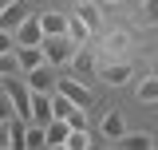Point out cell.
I'll list each match as a JSON object with an SVG mask.
<instances>
[{
  "label": "cell",
  "instance_id": "15",
  "mask_svg": "<svg viewBox=\"0 0 158 150\" xmlns=\"http://www.w3.org/2000/svg\"><path fill=\"white\" fill-rule=\"evenodd\" d=\"M127 44H131V36H127V32H111V36H107V56H123V52H127Z\"/></svg>",
  "mask_w": 158,
  "mask_h": 150
},
{
  "label": "cell",
  "instance_id": "12",
  "mask_svg": "<svg viewBox=\"0 0 158 150\" xmlns=\"http://www.w3.org/2000/svg\"><path fill=\"white\" fill-rule=\"evenodd\" d=\"M138 103H146V107H154L158 103V75H142V83L135 87Z\"/></svg>",
  "mask_w": 158,
  "mask_h": 150
},
{
  "label": "cell",
  "instance_id": "21",
  "mask_svg": "<svg viewBox=\"0 0 158 150\" xmlns=\"http://www.w3.org/2000/svg\"><path fill=\"white\" fill-rule=\"evenodd\" d=\"M138 16H142V24H158V0H142Z\"/></svg>",
  "mask_w": 158,
  "mask_h": 150
},
{
  "label": "cell",
  "instance_id": "13",
  "mask_svg": "<svg viewBox=\"0 0 158 150\" xmlns=\"http://www.w3.org/2000/svg\"><path fill=\"white\" fill-rule=\"evenodd\" d=\"M118 146H127V150H150V146H158V142L146 131H127L123 138H118Z\"/></svg>",
  "mask_w": 158,
  "mask_h": 150
},
{
  "label": "cell",
  "instance_id": "7",
  "mask_svg": "<svg viewBox=\"0 0 158 150\" xmlns=\"http://www.w3.org/2000/svg\"><path fill=\"white\" fill-rule=\"evenodd\" d=\"M16 44L20 48H24V44H44V24H40V16H28L16 28Z\"/></svg>",
  "mask_w": 158,
  "mask_h": 150
},
{
  "label": "cell",
  "instance_id": "8",
  "mask_svg": "<svg viewBox=\"0 0 158 150\" xmlns=\"http://www.w3.org/2000/svg\"><path fill=\"white\" fill-rule=\"evenodd\" d=\"M71 67H75V75L83 79V75H95V71H99V59H95V52H91V48H75Z\"/></svg>",
  "mask_w": 158,
  "mask_h": 150
},
{
  "label": "cell",
  "instance_id": "24",
  "mask_svg": "<svg viewBox=\"0 0 158 150\" xmlns=\"http://www.w3.org/2000/svg\"><path fill=\"white\" fill-rule=\"evenodd\" d=\"M111 4H118V0H111Z\"/></svg>",
  "mask_w": 158,
  "mask_h": 150
},
{
  "label": "cell",
  "instance_id": "20",
  "mask_svg": "<svg viewBox=\"0 0 158 150\" xmlns=\"http://www.w3.org/2000/svg\"><path fill=\"white\" fill-rule=\"evenodd\" d=\"M12 115H16V103H12V95L0 87V127H4V123H8Z\"/></svg>",
  "mask_w": 158,
  "mask_h": 150
},
{
  "label": "cell",
  "instance_id": "10",
  "mask_svg": "<svg viewBox=\"0 0 158 150\" xmlns=\"http://www.w3.org/2000/svg\"><path fill=\"white\" fill-rule=\"evenodd\" d=\"M40 24H44V36H67V16L59 12H40Z\"/></svg>",
  "mask_w": 158,
  "mask_h": 150
},
{
  "label": "cell",
  "instance_id": "14",
  "mask_svg": "<svg viewBox=\"0 0 158 150\" xmlns=\"http://www.w3.org/2000/svg\"><path fill=\"white\" fill-rule=\"evenodd\" d=\"M67 36L75 40L79 48H83V44L91 40V28H87V24H83V20H79V16H71V20H67Z\"/></svg>",
  "mask_w": 158,
  "mask_h": 150
},
{
  "label": "cell",
  "instance_id": "2",
  "mask_svg": "<svg viewBox=\"0 0 158 150\" xmlns=\"http://www.w3.org/2000/svg\"><path fill=\"white\" fill-rule=\"evenodd\" d=\"M16 63H20V71H24V75L36 71V67H44V63H48L44 44H24V48H16Z\"/></svg>",
  "mask_w": 158,
  "mask_h": 150
},
{
  "label": "cell",
  "instance_id": "4",
  "mask_svg": "<svg viewBox=\"0 0 158 150\" xmlns=\"http://www.w3.org/2000/svg\"><path fill=\"white\" fill-rule=\"evenodd\" d=\"M28 16H32V8H28L24 0H12V4H8V8L0 12V28H8V32H16V28H20V24H24Z\"/></svg>",
  "mask_w": 158,
  "mask_h": 150
},
{
  "label": "cell",
  "instance_id": "5",
  "mask_svg": "<svg viewBox=\"0 0 158 150\" xmlns=\"http://www.w3.org/2000/svg\"><path fill=\"white\" fill-rule=\"evenodd\" d=\"M99 79H103V83H111V87H123V83L131 79V63H127V59H111V63H103Z\"/></svg>",
  "mask_w": 158,
  "mask_h": 150
},
{
  "label": "cell",
  "instance_id": "1",
  "mask_svg": "<svg viewBox=\"0 0 158 150\" xmlns=\"http://www.w3.org/2000/svg\"><path fill=\"white\" fill-rule=\"evenodd\" d=\"M75 40L71 36H44V56H48V63L52 67H63V63H71V56H75Z\"/></svg>",
  "mask_w": 158,
  "mask_h": 150
},
{
  "label": "cell",
  "instance_id": "11",
  "mask_svg": "<svg viewBox=\"0 0 158 150\" xmlns=\"http://www.w3.org/2000/svg\"><path fill=\"white\" fill-rule=\"evenodd\" d=\"M67 134H71V123L67 119H52L48 123V146H67Z\"/></svg>",
  "mask_w": 158,
  "mask_h": 150
},
{
  "label": "cell",
  "instance_id": "6",
  "mask_svg": "<svg viewBox=\"0 0 158 150\" xmlns=\"http://www.w3.org/2000/svg\"><path fill=\"white\" fill-rule=\"evenodd\" d=\"M99 134L107 138V142H118L123 134H127V119L118 111H111V115H103V123H99Z\"/></svg>",
  "mask_w": 158,
  "mask_h": 150
},
{
  "label": "cell",
  "instance_id": "23",
  "mask_svg": "<svg viewBox=\"0 0 158 150\" xmlns=\"http://www.w3.org/2000/svg\"><path fill=\"white\" fill-rule=\"evenodd\" d=\"M8 4H12V0H0V12H4V8H8Z\"/></svg>",
  "mask_w": 158,
  "mask_h": 150
},
{
  "label": "cell",
  "instance_id": "16",
  "mask_svg": "<svg viewBox=\"0 0 158 150\" xmlns=\"http://www.w3.org/2000/svg\"><path fill=\"white\" fill-rule=\"evenodd\" d=\"M40 146H48V127L28 123V150H40Z\"/></svg>",
  "mask_w": 158,
  "mask_h": 150
},
{
  "label": "cell",
  "instance_id": "17",
  "mask_svg": "<svg viewBox=\"0 0 158 150\" xmlns=\"http://www.w3.org/2000/svg\"><path fill=\"white\" fill-rule=\"evenodd\" d=\"M91 146H95V138L87 134V127H83V131H71V134H67V150H91Z\"/></svg>",
  "mask_w": 158,
  "mask_h": 150
},
{
  "label": "cell",
  "instance_id": "22",
  "mask_svg": "<svg viewBox=\"0 0 158 150\" xmlns=\"http://www.w3.org/2000/svg\"><path fill=\"white\" fill-rule=\"evenodd\" d=\"M0 75H24L20 63H16V56H0Z\"/></svg>",
  "mask_w": 158,
  "mask_h": 150
},
{
  "label": "cell",
  "instance_id": "19",
  "mask_svg": "<svg viewBox=\"0 0 158 150\" xmlns=\"http://www.w3.org/2000/svg\"><path fill=\"white\" fill-rule=\"evenodd\" d=\"M16 32H8V28H0V56H16Z\"/></svg>",
  "mask_w": 158,
  "mask_h": 150
},
{
  "label": "cell",
  "instance_id": "18",
  "mask_svg": "<svg viewBox=\"0 0 158 150\" xmlns=\"http://www.w3.org/2000/svg\"><path fill=\"white\" fill-rule=\"evenodd\" d=\"M75 16L83 20V24H87L91 32H95V28H99V8H95V4H79V12H75Z\"/></svg>",
  "mask_w": 158,
  "mask_h": 150
},
{
  "label": "cell",
  "instance_id": "9",
  "mask_svg": "<svg viewBox=\"0 0 158 150\" xmlns=\"http://www.w3.org/2000/svg\"><path fill=\"white\" fill-rule=\"evenodd\" d=\"M24 83L32 87V91H56V79H52V63H44V67H36V71L24 75Z\"/></svg>",
  "mask_w": 158,
  "mask_h": 150
},
{
  "label": "cell",
  "instance_id": "3",
  "mask_svg": "<svg viewBox=\"0 0 158 150\" xmlns=\"http://www.w3.org/2000/svg\"><path fill=\"white\" fill-rule=\"evenodd\" d=\"M56 91H63L71 103H79V107H91L95 103V95H91V87H83L79 79H56Z\"/></svg>",
  "mask_w": 158,
  "mask_h": 150
}]
</instances>
